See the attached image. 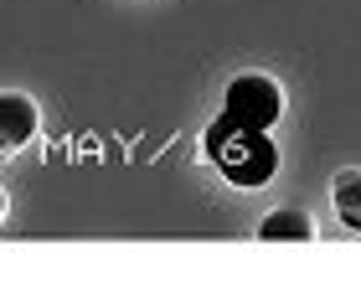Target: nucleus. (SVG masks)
<instances>
[{
    "label": "nucleus",
    "mask_w": 361,
    "mask_h": 299,
    "mask_svg": "<svg viewBox=\"0 0 361 299\" xmlns=\"http://www.w3.org/2000/svg\"><path fill=\"white\" fill-rule=\"evenodd\" d=\"M258 238H269V243H305V238H315V222H310L300 207H284V212H274V217L258 222Z\"/></svg>",
    "instance_id": "20e7f679"
},
{
    "label": "nucleus",
    "mask_w": 361,
    "mask_h": 299,
    "mask_svg": "<svg viewBox=\"0 0 361 299\" xmlns=\"http://www.w3.org/2000/svg\"><path fill=\"white\" fill-rule=\"evenodd\" d=\"M207 155L233 186H248V191L269 186L279 171V150L269 140V129H243L233 119H217L207 129Z\"/></svg>",
    "instance_id": "f257e3e1"
},
{
    "label": "nucleus",
    "mask_w": 361,
    "mask_h": 299,
    "mask_svg": "<svg viewBox=\"0 0 361 299\" xmlns=\"http://www.w3.org/2000/svg\"><path fill=\"white\" fill-rule=\"evenodd\" d=\"M0 212H6V196H0Z\"/></svg>",
    "instance_id": "423d86ee"
},
{
    "label": "nucleus",
    "mask_w": 361,
    "mask_h": 299,
    "mask_svg": "<svg viewBox=\"0 0 361 299\" xmlns=\"http://www.w3.org/2000/svg\"><path fill=\"white\" fill-rule=\"evenodd\" d=\"M279 114H284V93L279 83L264 73H243L227 83V98H222V119H233L243 129H269Z\"/></svg>",
    "instance_id": "f03ea898"
},
{
    "label": "nucleus",
    "mask_w": 361,
    "mask_h": 299,
    "mask_svg": "<svg viewBox=\"0 0 361 299\" xmlns=\"http://www.w3.org/2000/svg\"><path fill=\"white\" fill-rule=\"evenodd\" d=\"M356 186H361V176H356V171H346V176L336 181V196H341V207H346V222H351V227L361 222V212H356Z\"/></svg>",
    "instance_id": "39448f33"
},
{
    "label": "nucleus",
    "mask_w": 361,
    "mask_h": 299,
    "mask_svg": "<svg viewBox=\"0 0 361 299\" xmlns=\"http://www.w3.org/2000/svg\"><path fill=\"white\" fill-rule=\"evenodd\" d=\"M37 135V104L26 93H0V150H16Z\"/></svg>",
    "instance_id": "7ed1b4c3"
}]
</instances>
